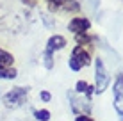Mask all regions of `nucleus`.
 <instances>
[{
  "instance_id": "obj_1",
  "label": "nucleus",
  "mask_w": 123,
  "mask_h": 121,
  "mask_svg": "<svg viewBox=\"0 0 123 121\" xmlns=\"http://www.w3.org/2000/svg\"><path fill=\"white\" fill-rule=\"evenodd\" d=\"M29 87H23V86H18V87H12V89L9 91V93L4 96V105L7 107V109H16V107L23 105L25 98H27L29 94Z\"/></svg>"
},
{
  "instance_id": "obj_2",
  "label": "nucleus",
  "mask_w": 123,
  "mask_h": 121,
  "mask_svg": "<svg viewBox=\"0 0 123 121\" xmlns=\"http://www.w3.org/2000/svg\"><path fill=\"white\" fill-rule=\"evenodd\" d=\"M95 78H96V86H95V93H104L105 89L109 87L111 84V75L107 73V69H105L104 62L100 59L95 61Z\"/></svg>"
},
{
  "instance_id": "obj_3",
  "label": "nucleus",
  "mask_w": 123,
  "mask_h": 121,
  "mask_svg": "<svg viewBox=\"0 0 123 121\" xmlns=\"http://www.w3.org/2000/svg\"><path fill=\"white\" fill-rule=\"evenodd\" d=\"M91 62L89 59V53H87V50H84L82 45H79V46L73 48V53H71L70 61H68V64H70V68L73 69V71H79L80 68H84V66H87Z\"/></svg>"
},
{
  "instance_id": "obj_4",
  "label": "nucleus",
  "mask_w": 123,
  "mask_h": 121,
  "mask_svg": "<svg viewBox=\"0 0 123 121\" xmlns=\"http://www.w3.org/2000/svg\"><path fill=\"white\" fill-rule=\"evenodd\" d=\"M114 107L118 114H123V73H120L114 80Z\"/></svg>"
},
{
  "instance_id": "obj_5",
  "label": "nucleus",
  "mask_w": 123,
  "mask_h": 121,
  "mask_svg": "<svg viewBox=\"0 0 123 121\" xmlns=\"http://www.w3.org/2000/svg\"><path fill=\"white\" fill-rule=\"evenodd\" d=\"M89 27H91V23H89V20L87 18H73L70 22V30L71 32H75L77 36L80 34H86V30H89Z\"/></svg>"
},
{
  "instance_id": "obj_6",
  "label": "nucleus",
  "mask_w": 123,
  "mask_h": 121,
  "mask_svg": "<svg viewBox=\"0 0 123 121\" xmlns=\"http://www.w3.org/2000/svg\"><path fill=\"white\" fill-rule=\"evenodd\" d=\"M50 7L55 11H77L79 9V4H75V0H48Z\"/></svg>"
},
{
  "instance_id": "obj_7",
  "label": "nucleus",
  "mask_w": 123,
  "mask_h": 121,
  "mask_svg": "<svg viewBox=\"0 0 123 121\" xmlns=\"http://www.w3.org/2000/svg\"><path fill=\"white\" fill-rule=\"evenodd\" d=\"M66 46V39H64V37H62V36H52V37H50V39H48V45H46V50H48V52H55V50H62V48H64Z\"/></svg>"
},
{
  "instance_id": "obj_8",
  "label": "nucleus",
  "mask_w": 123,
  "mask_h": 121,
  "mask_svg": "<svg viewBox=\"0 0 123 121\" xmlns=\"http://www.w3.org/2000/svg\"><path fill=\"white\" fill-rule=\"evenodd\" d=\"M12 61H14V57H12L9 52L0 48V69H11Z\"/></svg>"
},
{
  "instance_id": "obj_9",
  "label": "nucleus",
  "mask_w": 123,
  "mask_h": 121,
  "mask_svg": "<svg viewBox=\"0 0 123 121\" xmlns=\"http://www.w3.org/2000/svg\"><path fill=\"white\" fill-rule=\"evenodd\" d=\"M52 55H54L52 52H48V50H45V53H43V62H45V68H46V69H52V66H54Z\"/></svg>"
},
{
  "instance_id": "obj_10",
  "label": "nucleus",
  "mask_w": 123,
  "mask_h": 121,
  "mask_svg": "<svg viewBox=\"0 0 123 121\" xmlns=\"http://www.w3.org/2000/svg\"><path fill=\"white\" fill-rule=\"evenodd\" d=\"M34 116H36L37 121H48L50 119V112L48 110H36V112H34Z\"/></svg>"
},
{
  "instance_id": "obj_11",
  "label": "nucleus",
  "mask_w": 123,
  "mask_h": 121,
  "mask_svg": "<svg viewBox=\"0 0 123 121\" xmlns=\"http://www.w3.org/2000/svg\"><path fill=\"white\" fill-rule=\"evenodd\" d=\"M16 77V69L12 68V69H0V78H14Z\"/></svg>"
},
{
  "instance_id": "obj_12",
  "label": "nucleus",
  "mask_w": 123,
  "mask_h": 121,
  "mask_svg": "<svg viewBox=\"0 0 123 121\" xmlns=\"http://www.w3.org/2000/svg\"><path fill=\"white\" fill-rule=\"evenodd\" d=\"M77 93H87V94H89L91 89H89V86H87L86 82L79 80V82H77Z\"/></svg>"
},
{
  "instance_id": "obj_13",
  "label": "nucleus",
  "mask_w": 123,
  "mask_h": 121,
  "mask_svg": "<svg viewBox=\"0 0 123 121\" xmlns=\"http://www.w3.org/2000/svg\"><path fill=\"white\" fill-rule=\"evenodd\" d=\"M41 100H43V102H50V98H52V94L48 93V91H41Z\"/></svg>"
},
{
  "instance_id": "obj_14",
  "label": "nucleus",
  "mask_w": 123,
  "mask_h": 121,
  "mask_svg": "<svg viewBox=\"0 0 123 121\" xmlns=\"http://www.w3.org/2000/svg\"><path fill=\"white\" fill-rule=\"evenodd\" d=\"M77 121H95V119H91L89 116H86V114H80V116H77Z\"/></svg>"
},
{
  "instance_id": "obj_15",
  "label": "nucleus",
  "mask_w": 123,
  "mask_h": 121,
  "mask_svg": "<svg viewBox=\"0 0 123 121\" xmlns=\"http://www.w3.org/2000/svg\"><path fill=\"white\" fill-rule=\"evenodd\" d=\"M120 121H123V114H120Z\"/></svg>"
}]
</instances>
